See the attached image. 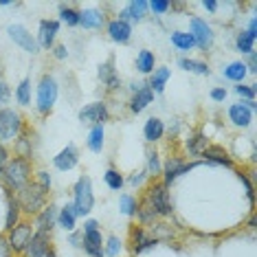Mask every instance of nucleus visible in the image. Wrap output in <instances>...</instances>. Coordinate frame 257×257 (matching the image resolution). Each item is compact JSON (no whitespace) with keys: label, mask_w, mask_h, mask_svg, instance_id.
<instances>
[{"label":"nucleus","mask_w":257,"mask_h":257,"mask_svg":"<svg viewBox=\"0 0 257 257\" xmlns=\"http://www.w3.org/2000/svg\"><path fill=\"white\" fill-rule=\"evenodd\" d=\"M194 167H196L194 163H185L183 159H169L167 165L163 167V176H165L163 185H172L176 178H180L183 174H187L189 169H194Z\"/></svg>","instance_id":"13"},{"label":"nucleus","mask_w":257,"mask_h":257,"mask_svg":"<svg viewBox=\"0 0 257 257\" xmlns=\"http://www.w3.org/2000/svg\"><path fill=\"white\" fill-rule=\"evenodd\" d=\"M222 73H224V77H226V79L235 81V84H242L248 71H246V64H244V62H231Z\"/></svg>","instance_id":"28"},{"label":"nucleus","mask_w":257,"mask_h":257,"mask_svg":"<svg viewBox=\"0 0 257 257\" xmlns=\"http://www.w3.org/2000/svg\"><path fill=\"white\" fill-rule=\"evenodd\" d=\"M7 33H9V38L14 40L16 44L22 46V49L27 51V53H31V55H38L40 53V46L36 42V38H31V33H29L22 25H9Z\"/></svg>","instance_id":"9"},{"label":"nucleus","mask_w":257,"mask_h":257,"mask_svg":"<svg viewBox=\"0 0 257 257\" xmlns=\"http://www.w3.org/2000/svg\"><path fill=\"white\" fill-rule=\"evenodd\" d=\"M60 20L66 22L68 27H79V11L73 9V7H66V5H62L60 7Z\"/></svg>","instance_id":"39"},{"label":"nucleus","mask_w":257,"mask_h":257,"mask_svg":"<svg viewBox=\"0 0 257 257\" xmlns=\"http://www.w3.org/2000/svg\"><path fill=\"white\" fill-rule=\"evenodd\" d=\"M81 246H84V250L90 257H106V255H103V237H101V231H88V233H84V242H81Z\"/></svg>","instance_id":"17"},{"label":"nucleus","mask_w":257,"mask_h":257,"mask_svg":"<svg viewBox=\"0 0 257 257\" xmlns=\"http://www.w3.org/2000/svg\"><path fill=\"white\" fill-rule=\"evenodd\" d=\"M246 33L250 38H257V22H255V18H250V22H248V29H246Z\"/></svg>","instance_id":"54"},{"label":"nucleus","mask_w":257,"mask_h":257,"mask_svg":"<svg viewBox=\"0 0 257 257\" xmlns=\"http://www.w3.org/2000/svg\"><path fill=\"white\" fill-rule=\"evenodd\" d=\"M33 233H36V229H33L31 222H18V224L14 226V229L9 231V237H7V244H9V250H14V253H25L29 242H31Z\"/></svg>","instance_id":"6"},{"label":"nucleus","mask_w":257,"mask_h":257,"mask_svg":"<svg viewBox=\"0 0 257 257\" xmlns=\"http://www.w3.org/2000/svg\"><path fill=\"white\" fill-rule=\"evenodd\" d=\"M253 44H255V40L250 38L246 31L237 33V38H235V49H237L242 55H250V53H253Z\"/></svg>","instance_id":"37"},{"label":"nucleus","mask_w":257,"mask_h":257,"mask_svg":"<svg viewBox=\"0 0 257 257\" xmlns=\"http://www.w3.org/2000/svg\"><path fill=\"white\" fill-rule=\"evenodd\" d=\"M22 132V116L11 108L0 110V143L14 141Z\"/></svg>","instance_id":"5"},{"label":"nucleus","mask_w":257,"mask_h":257,"mask_svg":"<svg viewBox=\"0 0 257 257\" xmlns=\"http://www.w3.org/2000/svg\"><path fill=\"white\" fill-rule=\"evenodd\" d=\"M145 198L150 200V204L154 207L156 215H172V198H169V191H167V185L163 183H154L148 189Z\"/></svg>","instance_id":"7"},{"label":"nucleus","mask_w":257,"mask_h":257,"mask_svg":"<svg viewBox=\"0 0 257 257\" xmlns=\"http://www.w3.org/2000/svg\"><path fill=\"white\" fill-rule=\"evenodd\" d=\"M255 66H257V62H255V51H253V53H250V55H248V66H246V71H250V73H255V71H257V68H255Z\"/></svg>","instance_id":"57"},{"label":"nucleus","mask_w":257,"mask_h":257,"mask_svg":"<svg viewBox=\"0 0 257 257\" xmlns=\"http://www.w3.org/2000/svg\"><path fill=\"white\" fill-rule=\"evenodd\" d=\"M7 163H9V152H7V148H5L3 143H0V176H3V172H5V167H7Z\"/></svg>","instance_id":"47"},{"label":"nucleus","mask_w":257,"mask_h":257,"mask_svg":"<svg viewBox=\"0 0 257 257\" xmlns=\"http://www.w3.org/2000/svg\"><path fill=\"white\" fill-rule=\"evenodd\" d=\"M57 95H60V86L53 75H42L38 84V97H36V106H38V112L42 116H49L51 110H53L55 101H57Z\"/></svg>","instance_id":"3"},{"label":"nucleus","mask_w":257,"mask_h":257,"mask_svg":"<svg viewBox=\"0 0 257 257\" xmlns=\"http://www.w3.org/2000/svg\"><path fill=\"white\" fill-rule=\"evenodd\" d=\"M172 44L176 46L178 51H191L196 46V42H194V38L189 36V33H183V31H174L172 33Z\"/></svg>","instance_id":"33"},{"label":"nucleus","mask_w":257,"mask_h":257,"mask_svg":"<svg viewBox=\"0 0 257 257\" xmlns=\"http://www.w3.org/2000/svg\"><path fill=\"white\" fill-rule=\"evenodd\" d=\"M31 174H33L31 161L14 156V159L7 163L5 172H3V183L9 191H20L22 187H27L29 183H31Z\"/></svg>","instance_id":"1"},{"label":"nucleus","mask_w":257,"mask_h":257,"mask_svg":"<svg viewBox=\"0 0 257 257\" xmlns=\"http://www.w3.org/2000/svg\"><path fill=\"white\" fill-rule=\"evenodd\" d=\"M178 66L185 68V71L189 73H198V75H209L211 71H209V66L200 60H187V57H183V60H178Z\"/></svg>","instance_id":"35"},{"label":"nucleus","mask_w":257,"mask_h":257,"mask_svg":"<svg viewBox=\"0 0 257 257\" xmlns=\"http://www.w3.org/2000/svg\"><path fill=\"white\" fill-rule=\"evenodd\" d=\"M88 231H99V220H86L84 222V231L81 233H88Z\"/></svg>","instance_id":"51"},{"label":"nucleus","mask_w":257,"mask_h":257,"mask_svg":"<svg viewBox=\"0 0 257 257\" xmlns=\"http://www.w3.org/2000/svg\"><path fill=\"white\" fill-rule=\"evenodd\" d=\"M112 66H114V60H112V57H110V60H108L106 64H101V66H99V77H101L103 81H106L108 77H112V75L116 73Z\"/></svg>","instance_id":"44"},{"label":"nucleus","mask_w":257,"mask_h":257,"mask_svg":"<svg viewBox=\"0 0 257 257\" xmlns=\"http://www.w3.org/2000/svg\"><path fill=\"white\" fill-rule=\"evenodd\" d=\"M81 242H84V233H73V235H71V244H73V246H81Z\"/></svg>","instance_id":"55"},{"label":"nucleus","mask_w":257,"mask_h":257,"mask_svg":"<svg viewBox=\"0 0 257 257\" xmlns=\"http://www.w3.org/2000/svg\"><path fill=\"white\" fill-rule=\"evenodd\" d=\"M53 55L57 57V60H66V57H68V51H66V46H55V49H53Z\"/></svg>","instance_id":"52"},{"label":"nucleus","mask_w":257,"mask_h":257,"mask_svg":"<svg viewBox=\"0 0 257 257\" xmlns=\"http://www.w3.org/2000/svg\"><path fill=\"white\" fill-rule=\"evenodd\" d=\"M121 239L116 237V235H110L108 239H106V244H103V255L106 257H116L121 253Z\"/></svg>","instance_id":"42"},{"label":"nucleus","mask_w":257,"mask_h":257,"mask_svg":"<svg viewBox=\"0 0 257 257\" xmlns=\"http://www.w3.org/2000/svg\"><path fill=\"white\" fill-rule=\"evenodd\" d=\"M73 207L75 213L79 215H88L95 207V194H92V180L88 176H79V180L75 183L73 189Z\"/></svg>","instance_id":"4"},{"label":"nucleus","mask_w":257,"mask_h":257,"mask_svg":"<svg viewBox=\"0 0 257 257\" xmlns=\"http://www.w3.org/2000/svg\"><path fill=\"white\" fill-rule=\"evenodd\" d=\"M137 215H139V220H141L143 224H150V222H154V220H156V211H154V207L150 204L148 198H143V200L139 202Z\"/></svg>","instance_id":"36"},{"label":"nucleus","mask_w":257,"mask_h":257,"mask_svg":"<svg viewBox=\"0 0 257 257\" xmlns=\"http://www.w3.org/2000/svg\"><path fill=\"white\" fill-rule=\"evenodd\" d=\"M36 183L49 191L51 185H53V180H51V174H49V172H38V180H36Z\"/></svg>","instance_id":"46"},{"label":"nucleus","mask_w":257,"mask_h":257,"mask_svg":"<svg viewBox=\"0 0 257 257\" xmlns=\"http://www.w3.org/2000/svg\"><path fill=\"white\" fill-rule=\"evenodd\" d=\"M148 3L145 0H132L127 7L121 11V16H119V20H123V22H127V20H132V22H141L143 18H145V14H148Z\"/></svg>","instance_id":"19"},{"label":"nucleus","mask_w":257,"mask_h":257,"mask_svg":"<svg viewBox=\"0 0 257 257\" xmlns=\"http://www.w3.org/2000/svg\"><path fill=\"white\" fill-rule=\"evenodd\" d=\"M108 106L103 101H95L90 106L79 110V121L81 123H92V125H103L108 121Z\"/></svg>","instance_id":"10"},{"label":"nucleus","mask_w":257,"mask_h":257,"mask_svg":"<svg viewBox=\"0 0 257 257\" xmlns=\"http://www.w3.org/2000/svg\"><path fill=\"white\" fill-rule=\"evenodd\" d=\"M207 148H209V141H207V137H204L200 130L191 132V137L187 139V150H189L191 156H202V152Z\"/></svg>","instance_id":"26"},{"label":"nucleus","mask_w":257,"mask_h":257,"mask_svg":"<svg viewBox=\"0 0 257 257\" xmlns=\"http://www.w3.org/2000/svg\"><path fill=\"white\" fill-rule=\"evenodd\" d=\"M103 137H106V132H103V125H92V130L88 134V148L99 154V152L103 150Z\"/></svg>","instance_id":"31"},{"label":"nucleus","mask_w":257,"mask_h":257,"mask_svg":"<svg viewBox=\"0 0 257 257\" xmlns=\"http://www.w3.org/2000/svg\"><path fill=\"white\" fill-rule=\"evenodd\" d=\"M49 248H51V235H44V233L36 231L25 253H27V257H44Z\"/></svg>","instance_id":"18"},{"label":"nucleus","mask_w":257,"mask_h":257,"mask_svg":"<svg viewBox=\"0 0 257 257\" xmlns=\"http://www.w3.org/2000/svg\"><path fill=\"white\" fill-rule=\"evenodd\" d=\"M154 66H156V57L152 51H141L137 55V71L143 73V75H152L154 73Z\"/></svg>","instance_id":"27"},{"label":"nucleus","mask_w":257,"mask_h":257,"mask_svg":"<svg viewBox=\"0 0 257 257\" xmlns=\"http://www.w3.org/2000/svg\"><path fill=\"white\" fill-rule=\"evenodd\" d=\"M211 99H213V101H224V99H226V90L224 88H213L211 90Z\"/></svg>","instance_id":"50"},{"label":"nucleus","mask_w":257,"mask_h":257,"mask_svg":"<svg viewBox=\"0 0 257 257\" xmlns=\"http://www.w3.org/2000/svg\"><path fill=\"white\" fill-rule=\"evenodd\" d=\"M235 92H237V95H242V97H246L248 101H255V86L239 84V86H235Z\"/></svg>","instance_id":"45"},{"label":"nucleus","mask_w":257,"mask_h":257,"mask_svg":"<svg viewBox=\"0 0 257 257\" xmlns=\"http://www.w3.org/2000/svg\"><path fill=\"white\" fill-rule=\"evenodd\" d=\"M239 180H242L244 187H246V196H248V200H250V202H255V191H253V185H250V180L244 176V174H239Z\"/></svg>","instance_id":"48"},{"label":"nucleus","mask_w":257,"mask_h":257,"mask_svg":"<svg viewBox=\"0 0 257 257\" xmlns=\"http://www.w3.org/2000/svg\"><path fill=\"white\" fill-rule=\"evenodd\" d=\"M189 36L194 38L196 46H200L202 51H209L213 46V29L200 18H191V31Z\"/></svg>","instance_id":"8"},{"label":"nucleus","mask_w":257,"mask_h":257,"mask_svg":"<svg viewBox=\"0 0 257 257\" xmlns=\"http://www.w3.org/2000/svg\"><path fill=\"white\" fill-rule=\"evenodd\" d=\"M75 222H77V213H75L73 202L71 204H64L60 211H57V226H62L64 231H73L75 229Z\"/></svg>","instance_id":"24"},{"label":"nucleus","mask_w":257,"mask_h":257,"mask_svg":"<svg viewBox=\"0 0 257 257\" xmlns=\"http://www.w3.org/2000/svg\"><path fill=\"white\" fill-rule=\"evenodd\" d=\"M119 204H121V213L123 215H137V209H139V202H137V198L130 196V194H123L119 198Z\"/></svg>","instance_id":"40"},{"label":"nucleus","mask_w":257,"mask_h":257,"mask_svg":"<svg viewBox=\"0 0 257 257\" xmlns=\"http://www.w3.org/2000/svg\"><path fill=\"white\" fill-rule=\"evenodd\" d=\"M20 222V204L14 196H9L7 200V220H5V231H11Z\"/></svg>","instance_id":"29"},{"label":"nucleus","mask_w":257,"mask_h":257,"mask_svg":"<svg viewBox=\"0 0 257 257\" xmlns=\"http://www.w3.org/2000/svg\"><path fill=\"white\" fill-rule=\"evenodd\" d=\"M165 134V123L159 119V116H152V119L145 121V127H143V137L148 143H156L163 139Z\"/></svg>","instance_id":"21"},{"label":"nucleus","mask_w":257,"mask_h":257,"mask_svg":"<svg viewBox=\"0 0 257 257\" xmlns=\"http://www.w3.org/2000/svg\"><path fill=\"white\" fill-rule=\"evenodd\" d=\"M148 176H159L161 174V159L156 150H148V167H145Z\"/></svg>","instance_id":"41"},{"label":"nucleus","mask_w":257,"mask_h":257,"mask_svg":"<svg viewBox=\"0 0 257 257\" xmlns=\"http://www.w3.org/2000/svg\"><path fill=\"white\" fill-rule=\"evenodd\" d=\"M145 176H148V174H145V172L134 174V176H130V185H134V187H137V185H141L143 180H145Z\"/></svg>","instance_id":"53"},{"label":"nucleus","mask_w":257,"mask_h":257,"mask_svg":"<svg viewBox=\"0 0 257 257\" xmlns=\"http://www.w3.org/2000/svg\"><path fill=\"white\" fill-rule=\"evenodd\" d=\"M79 163V152L75 145H66L64 150L57 152V156H53V165L60 169V172H68Z\"/></svg>","instance_id":"14"},{"label":"nucleus","mask_w":257,"mask_h":257,"mask_svg":"<svg viewBox=\"0 0 257 257\" xmlns=\"http://www.w3.org/2000/svg\"><path fill=\"white\" fill-rule=\"evenodd\" d=\"M148 7L154 11L156 16H163L172 9V3H167V0H152V3H148Z\"/></svg>","instance_id":"43"},{"label":"nucleus","mask_w":257,"mask_h":257,"mask_svg":"<svg viewBox=\"0 0 257 257\" xmlns=\"http://www.w3.org/2000/svg\"><path fill=\"white\" fill-rule=\"evenodd\" d=\"M108 36L112 42L116 44H127L132 38V25L130 22H123V20H110L108 22Z\"/></svg>","instance_id":"16"},{"label":"nucleus","mask_w":257,"mask_h":257,"mask_svg":"<svg viewBox=\"0 0 257 257\" xmlns=\"http://www.w3.org/2000/svg\"><path fill=\"white\" fill-rule=\"evenodd\" d=\"M152 101H154V92H152V88L148 84H141L137 90H134V95L130 99V112H134V114L143 112Z\"/></svg>","instance_id":"15"},{"label":"nucleus","mask_w":257,"mask_h":257,"mask_svg":"<svg viewBox=\"0 0 257 257\" xmlns=\"http://www.w3.org/2000/svg\"><path fill=\"white\" fill-rule=\"evenodd\" d=\"M7 97H9V88H7V84H5V81L0 79V103H3Z\"/></svg>","instance_id":"56"},{"label":"nucleus","mask_w":257,"mask_h":257,"mask_svg":"<svg viewBox=\"0 0 257 257\" xmlns=\"http://www.w3.org/2000/svg\"><path fill=\"white\" fill-rule=\"evenodd\" d=\"M57 33H60V20H40L38 40H36L38 46L40 49H53Z\"/></svg>","instance_id":"11"},{"label":"nucleus","mask_w":257,"mask_h":257,"mask_svg":"<svg viewBox=\"0 0 257 257\" xmlns=\"http://www.w3.org/2000/svg\"><path fill=\"white\" fill-rule=\"evenodd\" d=\"M79 25L84 29H101L103 25V14L97 9H86L79 11Z\"/></svg>","instance_id":"25"},{"label":"nucleus","mask_w":257,"mask_h":257,"mask_svg":"<svg viewBox=\"0 0 257 257\" xmlns=\"http://www.w3.org/2000/svg\"><path fill=\"white\" fill-rule=\"evenodd\" d=\"M44 257H57V253H55V248H53V246H51L49 250H46V255H44Z\"/></svg>","instance_id":"59"},{"label":"nucleus","mask_w":257,"mask_h":257,"mask_svg":"<svg viewBox=\"0 0 257 257\" xmlns=\"http://www.w3.org/2000/svg\"><path fill=\"white\" fill-rule=\"evenodd\" d=\"M202 7L207 11H215L218 9V3H215V0H202Z\"/></svg>","instance_id":"58"},{"label":"nucleus","mask_w":257,"mask_h":257,"mask_svg":"<svg viewBox=\"0 0 257 257\" xmlns=\"http://www.w3.org/2000/svg\"><path fill=\"white\" fill-rule=\"evenodd\" d=\"M16 99H18L20 106H29V103H31V79L29 77L20 81L18 90H16Z\"/></svg>","instance_id":"38"},{"label":"nucleus","mask_w":257,"mask_h":257,"mask_svg":"<svg viewBox=\"0 0 257 257\" xmlns=\"http://www.w3.org/2000/svg\"><path fill=\"white\" fill-rule=\"evenodd\" d=\"M103 180H106V185L112 191H121V189H123V185H125V178L121 176V172H119V169H114V167L106 169V174H103Z\"/></svg>","instance_id":"32"},{"label":"nucleus","mask_w":257,"mask_h":257,"mask_svg":"<svg viewBox=\"0 0 257 257\" xmlns=\"http://www.w3.org/2000/svg\"><path fill=\"white\" fill-rule=\"evenodd\" d=\"M229 119L233 121V125L237 127H248L253 121V112L244 106V103H233L229 108Z\"/></svg>","instance_id":"20"},{"label":"nucleus","mask_w":257,"mask_h":257,"mask_svg":"<svg viewBox=\"0 0 257 257\" xmlns=\"http://www.w3.org/2000/svg\"><path fill=\"white\" fill-rule=\"evenodd\" d=\"M152 246H156V237L152 239V237H148V233L143 229L134 226L132 229V250L134 253H143V250H150Z\"/></svg>","instance_id":"23"},{"label":"nucleus","mask_w":257,"mask_h":257,"mask_svg":"<svg viewBox=\"0 0 257 257\" xmlns=\"http://www.w3.org/2000/svg\"><path fill=\"white\" fill-rule=\"evenodd\" d=\"M16 150H18V156H20V159L31 161L33 148H31V137H29V132H20L18 143H16Z\"/></svg>","instance_id":"34"},{"label":"nucleus","mask_w":257,"mask_h":257,"mask_svg":"<svg viewBox=\"0 0 257 257\" xmlns=\"http://www.w3.org/2000/svg\"><path fill=\"white\" fill-rule=\"evenodd\" d=\"M202 156L209 163H215V165H224V167H233V159L229 156V152L222 150L220 145H209L207 150L202 152Z\"/></svg>","instance_id":"22"},{"label":"nucleus","mask_w":257,"mask_h":257,"mask_svg":"<svg viewBox=\"0 0 257 257\" xmlns=\"http://www.w3.org/2000/svg\"><path fill=\"white\" fill-rule=\"evenodd\" d=\"M57 211H60V209H57L55 204L44 207L42 211L36 215V224H33V229H36L38 233H44V235H51V231L57 226Z\"/></svg>","instance_id":"12"},{"label":"nucleus","mask_w":257,"mask_h":257,"mask_svg":"<svg viewBox=\"0 0 257 257\" xmlns=\"http://www.w3.org/2000/svg\"><path fill=\"white\" fill-rule=\"evenodd\" d=\"M119 86H121V79H119V75H116V73L112 75V77L106 79V88H108V90H116Z\"/></svg>","instance_id":"49"},{"label":"nucleus","mask_w":257,"mask_h":257,"mask_svg":"<svg viewBox=\"0 0 257 257\" xmlns=\"http://www.w3.org/2000/svg\"><path fill=\"white\" fill-rule=\"evenodd\" d=\"M46 194L49 191L44 187H40L36 180H31L27 187H22L18 191V198H16L20 204V211H25L29 215H38L46 207Z\"/></svg>","instance_id":"2"},{"label":"nucleus","mask_w":257,"mask_h":257,"mask_svg":"<svg viewBox=\"0 0 257 257\" xmlns=\"http://www.w3.org/2000/svg\"><path fill=\"white\" fill-rule=\"evenodd\" d=\"M169 68H154V73H152V77H150V88L152 92H163V88H165V84H167V79H169Z\"/></svg>","instance_id":"30"}]
</instances>
